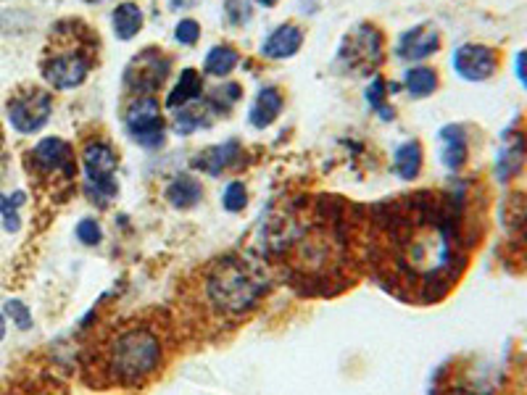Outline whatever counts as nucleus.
Segmentation results:
<instances>
[{"label": "nucleus", "mask_w": 527, "mask_h": 395, "mask_svg": "<svg viewBox=\"0 0 527 395\" xmlns=\"http://www.w3.org/2000/svg\"><path fill=\"white\" fill-rule=\"evenodd\" d=\"M467 266L459 195L414 193L364 211V269L393 298L438 303Z\"/></svg>", "instance_id": "nucleus-1"}, {"label": "nucleus", "mask_w": 527, "mask_h": 395, "mask_svg": "<svg viewBox=\"0 0 527 395\" xmlns=\"http://www.w3.org/2000/svg\"><path fill=\"white\" fill-rule=\"evenodd\" d=\"M275 266L301 295H338L364 269V209L319 198L309 216L288 219L275 245Z\"/></svg>", "instance_id": "nucleus-2"}, {"label": "nucleus", "mask_w": 527, "mask_h": 395, "mask_svg": "<svg viewBox=\"0 0 527 395\" xmlns=\"http://www.w3.org/2000/svg\"><path fill=\"white\" fill-rule=\"evenodd\" d=\"M272 274L267 261L251 253H224L177 285L172 314L182 340L217 343L251 319L267 301Z\"/></svg>", "instance_id": "nucleus-3"}, {"label": "nucleus", "mask_w": 527, "mask_h": 395, "mask_svg": "<svg viewBox=\"0 0 527 395\" xmlns=\"http://www.w3.org/2000/svg\"><path fill=\"white\" fill-rule=\"evenodd\" d=\"M182 338L169 309H143L101 324L80 351V377L93 390H143L161 380Z\"/></svg>", "instance_id": "nucleus-4"}, {"label": "nucleus", "mask_w": 527, "mask_h": 395, "mask_svg": "<svg viewBox=\"0 0 527 395\" xmlns=\"http://www.w3.org/2000/svg\"><path fill=\"white\" fill-rule=\"evenodd\" d=\"M53 29L56 32L43 56V77L56 90H74L93 69L95 51L101 43L82 22H66Z\"/></svg>", "instance_id": "nucleus-5"}, {"label": "nucleus", "mask_w": 527, "mask_h": 395, "mask_svg": "<svg viewBox=\"0 0 527 395\" xmlns=\"http://www.w3.org/2000/svg\"><path fill=\"white\" fill-rule=\"evenodd\" d=\"M27 169L32 174V182L48 187L53 195L72 193L74 177H77L74 148L61 137H45L27 153Z\"/></svg>", "instance_id": "nucleus-6"}, {"label": "nucleus", "mask_w": 527, "mask_h": 395, "mask_svg": "<svg viewBox=\"0 0 527 395\" xmlns=\"http://www.w3.org/2000/svg\"><path fill=\"white\" fill-rule=\"evenodd\" d=\"M82 166H85V193L93 203H111L119 193L114 174L119 166L114 148L106 140H90L82 151Z\"/></svg>", "instance_id": "nucleus-7"}, {"label": "nucleus", "mask_w": 527, "mask_h": 395, "mask_svg": "<svg viewBox=\"0 0 527 395\" xmlns=\"http://www.w3.org/2000/svg\"><path fill=\"white\" fill-rule=\"evenodd\" d=\"M53 111V95L43 87H22L16 90L6 103V116L11 127H14L19 135H35L48 124Z\"/></svg>", "instance_id": "nucleus-8"}, {"label": "nucleus", "mask_w": 527, "mask_h": 395, "mask_svg": "<svg viewBox=\"0 0 527 395\" xmlns=\"http://www.w3.org/2000/svg\"><path fill=\"white\" fill-rule=\"evenodd\" d=\"M124 124L132 140L143 148H159L164 143V116L153 95H138L124 114Z\"/></svg>", "instance_id": "nucleus-9"}, {"label": "nucleus", "mask_w": 527, "mask_h": 395, "mask_svg": "<svg viewBox=\"0 0 527 395\" xmlns=\"http://www.w3.org/2000/svg\"><path fill=\"white\" fill-rule=\"evenodd\" d=\"M172 61L159 48H145L143 53L132 58L127 72H124V85L130 87L135 95H153L164 85Z\"/></svg>", "instance_id": "nucleus-10"}, {"label": "nucleus", "mask_w": 527, "mask_h": 395, "mask_svg": "<svg viewBox=\"0 0 527 395\" xmlns=\"http://www.w3.org/2000/svg\"><path fill=\"white\" fill-rule=\"evenodd\" d=\"M340 58L346 61L348 69L356 72H372L383 61V35L372 24H361L356 32L346 37L340 48Z\"/></svg>", "instance_id": "nucleus-11"}, {"label": "nucleus", "mask_w": 527, "mask_h": 395, "mask_svg": "<svg viewBox=\"0 0 527 395\" xmlns=\"http://www.w3.org/2000/svg\"><path fill=\"white\" fill-rule=\"evenodd\" d=\"M0 395H72V390L51 369L24 367L0 382Z\"/></svg>", "instance_id": "nucleus-12"}, {"label": "nucleus", "mask_w": 527, "mask_h": 395, "mask_svg": "<svg viewBox=\"0 0 527 395\" xmlns=\"http://www.w3.org/2000/svg\"><path fill=\"white\" fill-rule=\"evenodd\" d=\"M527 169V122L514 119L501 135L499 153H496V177L501 182L517 180Z\"/></svg>", "instance_id": "nucleus-13"}, {"label": "nucleus", "mask_w": 527, "mask_h": 395, "mask_svg": "<svg viewBox=\"0 0 527 395\" xmlns=\"http://www.w3.org/2000/svg\"><path fill=\"white\" fill-rule=\"evenodd\" d=\"M451 64H454V72L467 82H485L499 72L501 53L491 45L467 43L456 48Z\"/></svg>", "instance_id": "nucleus-14"}, {"label": "nucleus", "mask_w": 527, "mask_h": 395, "mask_svg": "<svg viewBox=\"0 0 527 395\" xmlns=\"http://www.w3.org/2000/svg\"><path fill=\"white\" fill-rule=\"evenodd\" d=\"M441 48V35L433 27H414L401 35L398 40V56L406 61H422V58L433 56Z\"/></svg>", "instance_id": "nucleus-15"}, {"label": "nucleus", "mask_w": 527, "mask_h": 395, "mask_svg": "<svg viewBox=\"0 0 527 395\" xmlns=\"http://www.w3.org/2000/svg\"><path fill=\"white\" fill-rule=\"evenodd\" d=\"M441 161L448 172H462L470 161V137L462 124H448L441 130Z\"/></svg>", "instance_id": "nucleus-16"}, {"label": "nucleus", "mask_w": 527, "mask_h": 395, "mask_svg": "<svg viewBox=\"0 0 527 395\" xmlns=\"http://www.w3.org/2000/svg\"><path fill=\"white\" fill-rule=\"evenodd\" d=\"M240 156H243V151H240V143L238 140H230V143L211 145V148H206V151L198 153V156L193 158V166L198 169V172L211 174V177H219L224 169H230V166L238 164Z\"/></svg>", "instance_id": "nucleus-17"}, {"label": "nucleus", "mask_w": 527, "mask_h": 395, "mask_svg": "<svg viewBox=\"0 0 527 395\" xmlns=\"http://www.w3.org/2000/svg\"><path fill=\"white\" fill-rule=\"evenodd\" d=\"M301 43H304V32H301V27H296V24H280V27H277L275 32L264 40L261 53H264L267 58L280 61V58L296 56Z\"/></svg>", "instance_id": "nucleus-18"}, {"label": "nucleus", "mask_w": 527, "mask_h": 395, "mask_svg": "<svg viewBox=\"0 0 527 395\" xmlns=\"http://www.w3.org/2000/svg\"><path fill=\"white\" fill-rule=\"evenodd\" d=\"M282 103H285V98H282V93L277 87H264V90H259L251 111H248V119H251L253 127H256V130H267L269 124H275V119L282 111Z\"/></svg>", "instance_id": "nucleus-19"}, {"label": "nucleus", "mask_w": 527, "mask_h": 395, "mask_svg": "<svg viewBox=\"0 0 527 395\" xmlns=\"http://www.w3.org/2000/svg\"><path fill=\"white\" fill-rule=\"evenodd\" d=\"M203 198V185L190 174H180L174 177L167 187V201L174 209H193L195 203Z\"/></svg>", "instance_id": "nucleus-20"}, {"label": "nucleus", "mask_w": 527, "mask_h": 395, "mask_svg": "<svg viewBox=\"0 0 527 395\" xmlns=\"http://www.w3.org/2000/svg\"><path fill=\"white\" fill-rule=\"evenodd\" d=\"M422 145L417 140H406L404 145H398L393 153V169L401 180H417V174L422 172Z\"/></svg>", "instance_id": "nucleus-21"}, {"label": "nucleus", "mask_w": 527, "mask_h": 395, "mask_svg": "<svg viewBox=\"0 0 527 395\" xmlns=\"http://www.w3.org/2000/svg\"><path fill=\"white\" fill-rule=\"evenodd\" d=\"M203 93V79L201 74L195 72V69H185L180 77V82L174 85V90L169 93L167 106L169 108H185L190 106L193 101H198Z\"/></svg>", "instance_id": "nucleus-22"}, {"label": "nucleus", "mask_w": 527, "mask_h": 395, "mask_svg": "<svg viewBox=\"0 0 527 395\" xmlns=\"http://www.w3.org/2000/svg\"><path fill=\"white\" fill-rule=\"evenodd\" d=\"M111 24H114V32L119 40H132L143 27V11L135 3H122L111 14Z\"/></svg>", "instance_id": "nucleus-23"}, {"label": "nucleus", "mask_w": 527, "mask_h": 395, "mask_svg": "<svg viewBox=\"0 0 527 395\" xmlns=\"http://www.w3.org/2000/svg\"><path fill=\"white\" fill-rule=\"evenodd\" d=\"M238 61L240 56L235 48H230V45H214L209 56H206V61H203V72L211 74V77H227L238 66Z\"/></svg>", "instance_id": "nucleus-24"}, {"label": "nucleus", "mask_w": 527, "mask_h": 395, "mask_svg": "<svg viewBox=\"0 0 527 395\" xmlns=\"http://www.w3.org/2000/svg\"><path fill=\"white\" fill-rule=\"evenodd\" d=\"M404 85L414 98H427V95H433L438 90V72L430 69V66H414V69L406 72Z\"/></svg>", "instance_id": "nucleus-25"}, {"label": "nucleus", "mask_w": 527, "mask_h": 395, "mask_svg": "<svg viewBox=\"0 0 527 395\" xmlns=\"http://www.w3.org/2000/svg\"><path fill=\"white\" fill-rule=\"evenodd\" d=\"M206 111L209 108H193V106H185L180 108V114L174 116V132L177 135H190V132L201 130V127H209L211 119L206 116Z\"/></svg>", "instance_id": "nucleus-26"}, {"label": "nucleus", "mask_w": 527, "mask_h": 395, "mask_svg": "<svg viewBox=\"0 0 527 395\" xmlns=\"http://www.w3.org/2000/svg\"><path fill=\"white\" fill-rule=\"evenodd\" d=\"M238 101H240V85L230 82V85L211 90L209 98H206V108H209L211 114H227V111H230Z\"/></svg>", "instance_id": "nucleus-27"}, {"label": "nucleus", "mask_w": 527, "mask_h": 395, "mask_svg": "<svg viewBox=\"0 0 527 395\" xmlns=\"http://www.w3.org/2000/svg\"><path fill=\"white\" fill-rule=\"evenodd\" d=\"M388 90L390 87L383 77H375L372 79V85L367 87V103L375 108L377 114L383 116V119H393V116H396L393 114V108L388 106V95H390Z\"/></svg>", "instance_id": "nucleus-28"}, {"label": "nucleus", "mask_w": 527, "mask_h": 395, "mask_svg": "<svg viewBox=\"0 0 527 395\" xmlns=\"http://www.w3.org/2000/svg\"><path fill=\"white\" fill-rule=\"evenodd\" d=\"M246 203H248V190L243 182H230V185L224 187V193H222V206L230 214H238V211L246 209Z\"/></svg>", "instance_id": "nucleus-29"}, {"label": "nucleus", "mask_w": 527, "mask_h": 395, "mask_svg": "<svg viewBox=\"0 0 527 395\" xmlns=\"http://www.w3.org/2000/svg\"><path fill=\"white\" fill-rule=\"evenodd\" d=\"M24 203V193L16 195H0V214H3V224L8 232L19 230V214L16 209Z\"/></svg>", "instance_id": "nucleus-30"}, {"label": "nucleus", "mask_w": 527, "mask_h": 395, "mask_svg": "<svg viewBox=\"0 0 527 395\" xmlns=\"http://www.w3.org/2000/svg\"><path fill=\"white\" fill-rule=\"evenodd\" d=\"M174 37H177V43L180 45H195L198 43V37H201V24L195 22V19H182L174 29Z\"/></svg>", "instance_id": "nucleus-31"}, {"label": "nucleus", "mask_w": 527, "mask_h": 395, "mask_svg": "<svg viewBox=\"0 0 527 395\" xmlns=\"http://www.w3.org/2000/svg\"><path fill=\"white\" fill-rule=\"evenodd\" d=\"M224 16L230 24H246L251 19V8H248V0H227L224 3Z\"/></svg>", "instance_id": "nucleus-32"}, {"label": "nucleus", "mask_w": 527, "mask_h": 395, "mask_svg": "<svg viewBox=\"0 0 527 395\" xmlns=\"http://www.w3.org/2000/svg\"><path fill=\"white\" fill-rule=\"evenodd\" d=\"M101 224L95 222V219H82L80 224H77V240L85 245H98L101 243Z\"/></svg>", "instance_id": "nucleus-33"}, {"label": "nucleus", "mask_w": 527, "mask_h": 395, "mask_svg": "<svg viewBox=\"0 0 527 395\" xmlns=\"http://www.w3.org/2000/svg\"><path fill=\"white\" fill-rule=\"evenodd\" d=\"M6 316L8 319H14V324L19 330H29V327H32V314H29V309L22 301H8Z\"/></svg>", "instance_id": "nucleus-34"}, {"label": "nucleus", "mask_w": 527, "mask_h": 395, "mask_svg": "<svg viewBox=\"0 0 527 395\" xmlns=\"http://www.w3.org/2000/svg\"><path fill=\"white\" fill-rule=\"evenodd\" d=\"M514 74H517L520 85L527 90V48L514 56Z\"/></svg>", "instance_id": "nucleus-35"}, {"label": "nucleus", "mask_w": 527, "mask_h": 395, "mask_svg": "<svg viewBox=\"0 0 527 395\" xmlns=\"http://www.w3.org/2000/svg\"><path fill=\"white\" fill-rule=\"evenodd\" d=\"M172 6L174 8H185V6H193V0H172Z\"/></svg>", "instance_id": "nucleus-36"}, {"label": "nucleus", "mask_w": 527, "mask_h": 395, "mask_svg": "<svg viewBox=\"0 0 527 395\" xmlns=\"http://www.w3.org/2000/svg\"><path fill=\"white\" fill-rule=\"evenodd\" d=\"M6 338V319H3V314H0V340Z\"/></svg>", "instance_id": "nucleus-37"}, {"label": "nucleus", "mask_w": 527, "mask_h": 395, "mask_svg": "<svg viewBox=\"0 0 527 395\" xmlns=\"http://www.w3.org/2000/svg\"><path fill=\"white\" fill-rule=\"evenodd\" d=\"M256 3H259V6H267V8H272L277 3V0H256Z\"/></svg>", "instance_id": "nucleus-38"}, {"label": "nucleus", "mask_w": 527, "mask_h": 395, "mask_svg": "<svg viewBox=\"0 0 527 395\" xmlns=\"http://www.w3.org/2000/svg\"><path fill=\"white\" fill-rule=\"evenodd\" d=\"M87 3H98V0H87Z\"/></svg>", "instance_id": "nucleus-39"}]
</instances>
